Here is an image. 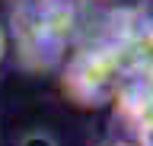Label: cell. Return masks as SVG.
Listing matches in <instances>:
<instances>
[{
    "mask_svg": "<svg viewBox=\"0 0 153 146\" xmlns=\"http://www.w3.org/2000/svg\"><path fill=\"white\" fill-rule=\"evenodd\" d=\"M80 3H93V7H102V13L105 10H118V7H131V3H121V0H80Z\"/></svg>",
    "mask_w": 153,
    "mask_h": 146,
    "instance_id": "5",
    "label": "cell"
},
{
    "mask_svg": "<svg viewBox=\"0 0 153 146\" xmlns=\"http://www.w3.org/2000/svg\"><path fill=\"white\" fill-rule=\"evenodd\" d=\"M19 146H57V143H54V136L45 134V130H32V134L22 136V143H19Z\"/></svg>",
    "mask_w": 153,
    "mask_h": 146,
    "instance_id": "3",
    "label": "cell"
},
{
    "mask_svg": "<svg viewBox=\"0 0 153 146\" xmlns=\"http://www.w3.org/2000/svg\"><path fill=\"white\" fill-rule=\"evenodd\" d=\"M3 54H7V35H3V29H0V60H3Z\"/></svg>",
    "mask_w": 153,
    "mask_h": 146,
    "instance_id": "7",
    "label": "cell"
},
{
    "mask_svg": "<svg viewBox=\"0 0 153 146\" xmlns=\"http://www.w3.org/2000/svg\"><path fill=\"white\" fill-rule=\"evenodd\" d=\"M80 32H83L80 0H16L13 7V38L19 60L29 70L61 67Z\"/></svg>",
    "mask_w": 153,
    "mask_h": 146,
    "instance_id": "1",
    "label": "cell"
},
{
    "mask_svg": "<svg viewBox=\"0 0 153 146\" xmlns=\"http://www.w3.org/2000/svg\"><path fill=\"white\" fill-rule=\"evenodd\" d=\"M134 67L137 64H134V54L128 51V45L89 32L80 41V48L67 54L64 70H61V86L76 105L102 108L112 105L115 92L134 73Z\"/></svg>",
    "mask_w": 153,
    "mask_h": 146,
    "instance_id": "2",
    "label": "cell"
},
{
    "mask_svg": "<svg viewBox=\"0 0 153 146\" xmlns=\"http://www.w3.org/2000/svg\"><path fill=\"white\" fill-rule=\"evenodd\" d=\"M102 146H134L131 140H108V143H102Z\"/></svg>",
    "mask_w": 153,
    "mask_h": 146,
    "instance_id": "6",
    "label": "cell"
},
{
    "mask_svg": "<svg viewBox=\"0 0 153 146\" xmlns=\"http://www.w3.org/2000/svg\"><path fill=\"white\" fill-rule=\"evenodd\" d=\"M134 76H140L147 86L153 89V57H147V60H140L137 67H134Z\"/></svg>",
    "mask_w": 153,
    "mask_h": 146,
    "instance_id": "4",
    "label": "cell"
}]
</instances>
